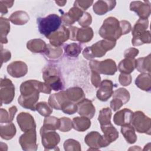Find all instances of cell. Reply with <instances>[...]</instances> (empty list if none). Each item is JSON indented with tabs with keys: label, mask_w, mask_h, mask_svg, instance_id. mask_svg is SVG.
I'll list each match as a JSON object with an SVG mask.
<instances>
[{
	"label": "cell",
	"mask_w": 151,
	"mask_h": 151,
	"mask_svg": "<svg viewBox=\"0 0 151 151\" xmlns=\"http://www.w3.org/2000/svg\"><path fill=\"white\" fill-rule=\"evenodd\" d=\"M51 88L45 82L36 80H29L21 83V95L18 102L22 107L35 111V105L39 99L40 93L50 94Z\"/></svg>",
	"instance_id": "1"
},
{
	"label": "cell",
	"mask_w": 151,
	"mask_h": 151,
	"mask_svg": "<svg viewBox=\"0 0 151 151\" xmlns=\"http://www.w3.org/2000/svg\"><path fill=\"white\" fill-rule=\"evenodd\" d=\"M99 33L104 40L115 41L123 35L120 21L113 17H109L103 21Z\"/></svg>",
	"instance_id": "2"
},
{
	"label": "cell",
	"mask_w": 151,
	"mask_h": 151,
	"mask_svg": "<svg viewBox=\"0 0 151 151\" xmlns=\"http://www.w3.org/2000/svg\"><path fill=\"white\" fill-rule=\"evenodd\" d=\"M116 44L115 41L100 40L91 46L86 47L83 51V55L87 60H92L95 57H102L107 51L112 50Z\"/></svg>",
	"instance_id": "3"
},
{
	"label": "cell",
	"mask_w": 151,
	"mask_h": 151,
	"mask_svg": "<svg viewBox=\"0 0 151 151\" xmlns=\"http://www.w3.org/2000/svg\"><path fill=\"white\" fill-rule=\"evenodd\" d=\"M42 78L51 90L57 91L64 88V83L62 79L61 74L55 65L46 66L42 70Z\"/></svg>",
	"instance_id": "4"
},
{
	"label": "cell",
	"mask_w": 151,
	"mask_h": 151,
	"mask_svg": "<svg viewBox=\"0 0 151 151\" xmlns=\"http://www.w3.org/2000/svg\"><path fill=\"white\" fill-rule=\"evenodd\" d=\"M62 20L60 16L52 14L43 18L37 19L38 31L45 37L55 32L62 25Z\"/></svg>",
	"instance_id": "5"
},
{
	"label": "cell",
	"mask_w": 151,
	"mask_h": 151,
	"mask_svg": "<svg viewBox=\"0 0 151 151\" xmlns=\"http://www.w3.org/2000/svg\"><path fill=\"white\" fill-rule=\"evenodd\" d=\"M89 67L91 71H96L99 74L109 76L114 75L117 70L115 61L110 58L100 61L91 60L89 62Z\"/></svg>",
	"instance_id": "6"
},
{
	"label": "cell",
	"mask_w": 151,
	"mask_h": 151,
	"mask_svg": "<svg viewBox=\"0 0 151 151\" xmlns=\"http://www.w3.org/2000/svg\"><path fill=\"white\" fill-rule=\"evenodd\" d=\"M131 124L134 130L140 133H145L148 135L151 132V120L141 111L133 113Z\"/></svg>",
	"instance_id": "7"
},
{
	"label": "cell",
	"mask_w": 151,
	"mask_h": 151,
	"mask_svg": "<svg viewBox=\"0 0 151 151\" xmlns=\"http://www.w3.org/2000/svg\"><path fill=\"white\" fill-rule=\"evenodd\" d=\"M15 96V86L11 80L6 77L1 78L0 100L1 105L11 103Z\"/></svg>",
	"instance_id": "8"
},
{
	"label": "cell",
	"mask_w": 151,
	"mask_h": 151,
	"mask_svg": "<svg viewBox=\"0 0 151 151\" xmlns=\"http://www.w3.org/2000/svg\"><path fill=\"white\" fill-rule=\"evenodd\" d=\"M40 135L41 136V142L45 150L55 149L60 141V135L55 130H46L41 127Z\"/></svg>",
	"instance_id": "9"
},
{
	"label": "cell",
	"mask_w": 151,
	"mask_h": 151,
	"mask_svg": "<svg viewBox=\"0 0 151 151\" xmlns=\"http://www.w3.org/2000/svg\"><path fill=\"white\" fill-rule=\"evenodd\" d=\"M84 142L90 147L88 150H97L101 147H105L109 145L103 135H101L98 132L96 131L88 133L84 138Z\"/></svg>",
	"instance_id": "10"
},
{
	"label": "cell",
	"mask_w": 151,
	"mask_h": 151,
	"mask_svg": "<svg viewBox=\"0 0 151 151\" xmlns=\"http://www.w3.org/2000/svg\"><path fill=\"white\" fill-rule=\"evenodd\" d=\"M19 143L24 150H37L38 145L37 143V134L35 129L24 132V133L20 136Z\"/></svg>",
	"instance_id": "11"
},
{
	"label": "cell",
	"mask_w": 151,
	"mask_h": 151,
	"mask_svg": "<svg viewBox=\"0 0 151 151\" xmlns=\"http://www.w3.org/2000/svg\"><path fill=\"white\" fill-rule=\"evenodd\" d=\"M47 38L49 40L50 44L53 46L60 47L70 39V31L68 28L62 25L58 30L51 34Z\"/></svg>",
	"instance_id": "12"
},
{
	"label": "cell",
	"mask_w": 151,
	"mask_h": 151,
	"mask_svg": "<svg viewBox=\"0 0 151 151\" xmlns=\"http://www.w3.org/2000/svg\"><path fill=\"white\" fill-rule=\"evenodd\" d=\"M130 10L136 13L142 19H147L151 13V6L149 1H132L130 4Z\"/></svg>",
	"instance_id": "13"
},
{
	"label": "cell",
	"mask_w": 151,
	"mask_h": 151,
	"mask_svg": "<svg viewBox=\"0 0 151 151\" xmlns=\"http://www.w3.org/2000/svg\"><path fill=\"white\" fill-rule=\"evenodd\" d=\"M17 121L21 130L24 132L36 129L34 119L28 113L21 112L17 117Z\"/></svg>",
	"instance_id": "14"
},
{
	"label": "cell",
	"mask_w": 151,
	"mask_h": 151,
	"mask_svg": "<svg viewBox=\"0 0 151 151\" xmlns=\"http://www.w3.org/2000/svg\"><path fill=\"white\" fill-rule=\"evenodd\" d=\"M113 83L110 80H104L101 81L96 93L98 99L102 101H107L113 94Z\"/></svg>",
	"instance_id": "15"
},
{
	"label": "cell",
	"mask_w": 151,
	"mask_h": 151,
	"mask_svg": "<svg viewBox=\"0 0 151 151\" xmlns=\"http://www.w3.org/2000/svg\"><path fill=\"white\" fill-rule=\"evenodd\" d=\"M7 72L12 77H22L27 74L28 67L23 61H15L12 62L7 66Z\"/></svg>",
	"instance_id": "16"
},
{
	"label": "cell",
	"mask_w": 151,
	"mask_h": 151,
	"mask_svg": "<svg viewBox=\"0 0 151 151\" xmlns=\"http://www.w3.org/2000/svg\"><path fill=\"white\" fill-rule=\"evenodd\" d=\"M78 113L81 116L89 118H93L96 113V109L92 101L87 99H84L77 104Z\"/></svg>",
	"instance_id": "17"
},
{
	"label": "cell",
	"mask_w": 151,
	"mask_h": 151,
	"mask_svg": "<svg viewBox=\"0 0 151 151\" xmlns=\"http://www.w3.org/2000/svg\"><path fill=\"white\" fill-rule=\"evenodd\" d=\"M84 11L80 8L73 6L66 13H63L61 18L66 25H71L75 22L78 21L83 14Z\"/></svg>",
	"instance_id": "18"
},
{
	"label": "cell",
	"mask_w": 151,
	"mask_h": 151,
	"mask_svg": "<svg viewBox=\"0 0 151 151\" xmlns=\"http://www.w3.org/2000/svg\"><path fill=\"white\" fill-rule=\"evenodd\" d=\"M133 112L128 109L124 108L115 113L113 116V122L117 126H123L131 124Z\"/></svg>",
	"instance_id": "19"
},
{
	"label": "cell",
	"mask_w": 151,
	"mask_h": 151,
	"mask_svg": "<svg viewBox=\"0 0 151 151\" xmlns=\"http://www.w3.org/2000/svg\"><path fill=\"white\" fill-rule=\"evenodd\" d=\"M116 5V1H97L93 5V11L97 15H103L111 11Z\"/></svg>",
	"instance_id": "20"
},
{
	"label": "cell",
	"mask_w": 151,
	"mask_h": 151,
	"mask_svg": "<svg viewBox=\"0 0 151 151\" xmlns=\"http://www.w3.org/2000/svg\"><path fill=\"white\" fill-rule=\"evenodd\" d=\"M67 100H69V99L66 95L65 91H61L57 93L51 94L48 98V104L52 109L61 110L62 106Z\"/></svg>",
	"instance_id": "21"
},
{
	"label": "cell",
	"mask_w": 151,
	"mask_h": 151,
	"mask_svg": "<svg viewBox=\"0 0 151 151\" xmlns=\"http://www.w3.org/2000/svg\"><path fill=\"white\" fill-rule=\"evenodd\" d=\"M100 127L103 133V137L109 144L115 141L119 137V132L111 123L100 126Z\"/></svg>",
	"instance_id": "22"
},
{
	"label": "cell",
	"mask_w": 151,
	"mask_h": 151,
	"mask_svg": "<svg viewBox=\"0 0 151 151\" xmlns=\"http://www.w3.org/2000/svg\"><path fill=\"white\" fill-rule=\"evenodd\" d=\"M66 95L71 101L78 103L85 99V94L83 89L78 87H71L65 90Z\"/></svg>",
	"instance_id": "23"
},
{
	"label": "cell",
	"mask_w": 151,
	"mask_h": 151,
	"mask_svg": "<svg viewBox=\"0 0 151 151\" xmlns=\"http://www.w3.org/2000/svg\"><path fill=\"white\" fill-rule=\"evenodd\" d=\"M137 87L142 90L150 92L151 89V78L150 73H141L135 80Z\"/></svg>",
	"instance_id": "24"
},
{
	"label": "cell",
	"mask_w": 151,
	"mask_h": 151,
	"mask_svg": "<svg viewBox=\"0 0 151 151\" xmlns=\"http://www.w3.org/2000/svg\"><path fill=\"white\" fill-rule=\"evenodd\" d=\"M47 44L41 39H32L27 42V47L30 51L34 53H44L47 48Z\"/></svg>",
	"instance_id": "25"
},
{
	"label": "cell",
	"mask_w": 151,
	"mask_h": 151,
	"mask_svg": "<svg viewBox=\"0 0 151 151\" xmlns=\"http://www.w3.org/2000/svg\"><path fill=\"white\" fill-rule=\"evenodd\" d=\"M93 31L91 27H83L77 29L76 40L80 43H86L91 41L93 37Z\"/></svg>",
	"instance_id": "26"
},
{
	"label": "cell",
	"mask_w": 151,
	"mask_h": 151,
	"mask_svg": "<svg viewBox=\"0 0 151 151\" xmlns=\"http://www.w3.org/2000/svg\"><path fill=\"white\" fill-rule=\"evenodd\" d=\"M73 128L78 132H84L91 126V121L89 118L82 116L74 117L72 120Z\"/></svg>",
	"instance_id": "27"
},
{
	"label": "cell",
	"mask_w": 151,
	"mask_h": 151,
	"mask_svg": "<svg viewBox=\"0 0 151 151\" xmlns=\"http://www.w3.org/2000/svg\"><path fill=\"white\" fill-rule=\"evenodd\" d=\"M9 20L15 25H22L25 24L29 20V17L25 11H17L11 15Z\"/></svg>",
	"instance_id": "28"
},
{
	"label": "cell",
	"mask_w": 151,
	"mask_h": 151,
	"mask_svg": "<svg viewBox=\"0 0 151 151\" xmlns=\"http://www.w3.org/2000/svg\"><path fill=\"white\" fill-rule=\"evenodd\" d=\"M136 68V60L134 58H125L118 65V70L121 73L130 74Z\"/></svg>",
	"instance_id": "29"
},
{
	"label": "cell",
	"mask_w": 151,
	"mask_h": 151,
	"mask_svg": "<svg viewBox=\"0 0 151 151\" xmlns=\"http://www.w3.org/2000/svg\"><path fill=\"white\" fill-rule=\"evenodd\" d=\"M121 133L128 143L133 144L136 142L137 136L132 124L122 126Z\"/></svg>",
	"instance_id": "30"
},
{
	"label": "cell",
	"mask_w": 151,
	"mask_h": 151,
	"mask_svg": "<svg viewBox=\"0 0 151 151\" xmlns=\"http://www.w3.org/2000/svg\"><path fill=\"white\" fill-rule=\"evenodd\" d=\"M16 127L12 122L0 126V135L2 139L10 140L16 134Z\"/></svg>",
	"instance_id": "31"
},
{
	"label": "cell",
	"mask_w": 151,
	"mask_h": 151,
	"mask_svg": "<svg viewBox=\"0 0 151 151\" xmlns=\"http://www.w3.org/2000/svg\"><path fill=\"white\" fill-rule=\"evenodd\" d=\"M150 54L136 60V68L141 73H150Z\"/></svg>",
	"instance_id": "32"
},
{
	"label": "cell",
	"mask_w": 151,
	"mask_h": 151,
	"mask_svg": "<svg viewBox=\"0 0 151 151\" xmlns=\"http://www.w3.org/2000/svg\"><path fill=\"white\" fill-rule=\"evenodd\" d=\"M149 26V21L147 19L139 18L135 23L132 31L133 38H135L147 31Z\"/></svg>",
	"instance_id": "33"
},
{
	"label": "cell",
	"mask_w": 151,
	"mask_h": 151,
	"mask_svg": "<svg viewBox=\"0 0 151 151\" xmlns=\"http://www.w3.org/2000/svg\"><path fill=\"white\" fill-rule=\"evenodd\" d=\"M0 28L1 43V44H6L8 42L6 36L10 31V24L9 19L1 17L0 18Z\"/></svg>",
	"instance_id": "34"
},
{
	"label": "cell",
	"mask_w": 151,
	"mask_h": 151,
	"mask_svg": "<svg viewBox=\"0 0 151 151\" xmlns=\"http://www.w3.org/2000/svg\"><path fill=\"white\" fill-rule=\"evenodd\" d=\"M17 111V108L15 106H13L9 109L8 112L4 109L0 110V122L1 123H8L12 122L15 113Z\"/></svg>",
	"instance_id": "35"
},
{
	"label": "cell",
	"mask_w": 151,
	"mask_h": 151,
	"mask_svg": "<svg viewBox=\"0 0 151 151\" xmlns=\"http://www.w3.org/2000/svg\"><path fill=\"white\" fill-rule=\"evenodd\" d=\"M44 54L51 60L59 58L63 54V49L60 47L53 46L51 44H47Z\"/></svg>",
	"instance_id": "36"
},
{
	"label": "cell",
	"mask_w": 151,
	"mask_h": 151,
	"mask_svg": "<svg viewBox=\"0 0 151 151\" xmlns=\"http://www.w3.org/2000/svg\"><path fill=\"white\" fill-rule=\"evenodd\" d=\"M60 126V119L54 116H47L44 119L43 126L42 127L46 130H55L59 129Z\"/></svg>",
	"instance_id": "37"
},
{
	"label": "cell",
	"mask_w": 151,
	"mask_h": 151,
	"mask_svg": "<svg viewBox=\"0 0 151 151\" xmlns=\"http://www.w3.org/2000/svg\"><path fill=\"white\" fill-rule=\"evenodd\" d=\"M82 50L81 46L78 43H71L64 47L65 54L70 57H77L80 54Z\"/></svg>",
	"instance_id": "38"
},
{
	"label": "cell",
	"mask_w": 151,
	"mask_h": 151,
	"mask_svg": "<svg viewBox=\"0 0 151 151\" xmlns=\"http://www.w3.org/2000/svg\"><path fill=\"white\" fill-rule=\"evenodd\" d=\"M111 110L109 107L102 109L100 111L98 116V121L99 122L100 126L106 125L111 123Z\"/></svg>",
	"instance_id": "39"
},
{
	"label": "cell",
	"mask_w": 151,
	"mask_h": 151,
	"mask_svg": "<svg viewBox=\"0 0 151 151\" xmlns=\"http://www.w3.org/2000/svg\"><path fill=\"white\" fill-rule=\"evenodd\" d=\"M151 42L150 33L149 31H146L141 35L133 38L132 40V44L133 46H139L144 44H149Z\"/></svg>",
	"instance_id": "40"
},
{
	"label": "cell",
	"mask_w": 151,
	"mask_h": 151,
	"mask_svg": "<svg viewBox=\"0 0 151 151\" xmlns=\"http://www.w3.org/2000/svg\"><path fill=\"white\" fill-rule=\"evenodd\" d=\"M113 98L120 100L123 102V104H125L129 101L130 95L129 91H127L126 88H119L113 92Z\"/></svg>",
	"instance_id": "41"
},
{
	"label": "cell",
	"mask_w": 151,
	"mask_h": 151,
	"mask_svg": "<svg viewBox=\"0 0 151 151\" xmlns=\"http://www.w3.org/2000/svg\"><path fill=\"white\" fill-rule=\"evenodd\" d=\"M35 110L41 116L44 117L49 116L52 112V108L45 101H41L35 105Z\"/></svg>",
	"instance_id": "42"
},
{
	"label": "cell",
	"mask_w": 151,
	"mask_h": 151,
	"mask_svg": "<svg viewBox=\"0 0 151 151\" xmlns=\"http://www.w3.org/2000/svg\"><path fill=\"white\" fill-rule=\"evenodd\" d=\"M63 146L64 150L66 151H80L81 149L80 143L78 141L73 139H68L66 140L63 144Z\"/></svg>",
	"instance_id": "43"
},
{
	"label": "cell",
	"mask_w": 151,
	"mask_h": 151,
	"mask_svg": "<svg viewBox=\"0 0 151 151\" xmlns=\"http://www.w3.org/2000/svg\"><path fill=\"white\" fill-rule=\"evenodd\" d=\"M61 110L65 114H73L77 111V104L70 100H67L62 106Z\"/></svg>",
	"instance_id": "44"
},
{
	"label": "cell",
	"mask_w": 151,
	"mask_h": 151,
	"mask_svg": "<svg viewBox=\"0 0 151 151\" xmlns=\"http://www.w3.org/2000/svg\"><path fill=\"white\" fill-rule=\"evenodd\" d=\"M60 126L58 130L61 132H67L70 131L73 128L72 120L66 117H63L60 119Z\"/></svg>",
	"instance_id": "45"
},
{
	"label": "cell",
	"mask_w": 151,
	"mask_h": 151,
	"mask_svg": "<svg viewBox=\"0 0 151 151\" xmlns=\"http://www.w3.org/2000/svg\"><path fill=\"white\" fill-rule=\"evenodd\" d=\"M78 22L79 25L82 27H88L92 22L91 15L87 12H84L83 14L78 19Z\"/></svg>",
	"instance_id": "46"
},
{
	"label": "cell",
	"mask_w": 151,
	"mask_h": 151,
	"mask_svg": "<svg viewBox=\"0 0 151 151\" xmlns=\"http://www.w3.org/2000/svg\"><path fill=\"white\" fill-rule=\"evenodd\" d=\"M93 4V1H76L74 3V6L84 11L87 9Z\"/></svg>",
	"instance_id": "47"
},
{
	"label": "cell",
	"mask_w": 151,
	"mask_h": 151,
	"mask_svg": "<svg viewBox=\"0 0 151 151\" xmlns=\"http://www.w3.org/2000/svg\"><path fill=\"white\" fill-rule=\"evenodd\" d=\"M132 77L130 74L121 73L119 77V81L123 86H127L132 82Z\"/></svg>",
	"instance_id": "48"
},
{
	"label": "cell",
	"mask_w": 151,
	"mask_h": 151,
	"mask_svg": "<svg viewBox=\"0 0 151 151\" xmlns=\"http://www.w3.org/2000/svg\"><path fill=\"white\" fill-rule=\"evenodd\" d=\"M1 65H2L4 63H6L11 59V54L9 50L3 48L2 44H1Z\"/></svg>",
	"instance_id": "49"
},
{
	"label": "cell",
	"mask_w": 151,
	"mask_h": 151,
	"mask_svg": "<svg viewBox=\"0 0 151 151\" xmlns=\"http://www.w3.org/2000/svg\"><path fill=\"white\" fill-rule=\"evenodd\" d=\"M91 81L92 84L96 87L97 88L99 87L101 83V77L100 76V74L98 73L91 71Z\"/></svg>",
	"instance_id": "50"
},
{
	"label": "cell",
	"mask_w": 151,
	"mask_h": 151,
	"mask_svg": "<svg viewBox=\"0 0 151 151\" xmlns=\"http://www.w3.org/2000/svg\"><path fill=\"white\" fill-rule=\"evenodd\" d=\"M139 50L135 48H130L125 50L124 56L125 58H134L139 54Z\"/></svg>",
	"instance_id": "51"
},
{
	"label": "cell",
	"mask_w": 151,
	"mask_h": 151,
	"mask_svg": "<svg viewBox=\"0 0 151 151\" xmlns=\"http://www.w3.org/2000/svg\"><path fill=\"white\" fill-rule=\"evenodd\" d=\"M120 24L122 29L123 35L128 34L132 29V25L130 23L126 20H122L120 21Z\"/></svg>",
	"instance_id": "52"
},
{
	"label": "cell",
	"mask_w": 151,
	"mask_h": 151,
	"mask_svg": "<svg viewBox=\"0 0 151 151\" xmlns=\"http://www.w3.org/2000/svg\"><path fill=\"white\" fill-rule=\"evenodd\" d=\"M123 102L118 99L113 98V100L110 101V107L113 111L118 110L123 106Z\"/></svg>",
	"instance_id": "53"
},
{
	"label": "cell",
	"mask_w": 151,
	"mask_h": 151,
	"mask_svg": "<svg viewBox=\"0 0 151 151\" xmlns=\"http://www.w3.org/2000/svg\"><path fill=\"white\" fill-rule=\"evenodd\" d=\"M0 12L2 15L6 14L8 12L7 6L1 1H0Z\"/></svg>",
	"instance_id": "54"
},
{
	"label": "cell",
	"mask_w": 151,
	"mask_h": 151,
	"mask_svg": "<svg viewBox=\"0 0 151 151\" xmlns=\"http://www.w3.org/2000/svg\"><path fill=\"white\" fill-rule=\"evenodd\" d=\"M1 1L7 6L8 8H11L14 4V1Z\"/></svg>",
	"instance_id": "55"
},
{
	"label": "cell",
	"mask_w": 151,
	"mask_h": 151,
	"mask_svg": "<svg viewBox=\"0 0 151 151\" xmlns=\"http://www.w3.org/2000/svg\"><path fill=\"white\" fill-rule=\"evenodd\" d=\"M55 2L59 6H64L65 4L67 3V1H56Z\"/></svg>",
	"instance_id": "56"
}]
</instances>
